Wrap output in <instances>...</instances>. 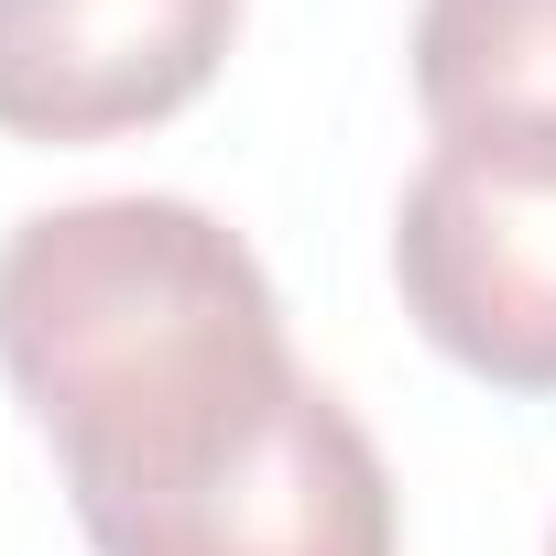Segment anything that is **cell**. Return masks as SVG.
<instances>
[{
  "label": "cell",
  "mask_w": 556,
  "mask_h": 556,
  "mask_svg": "<svg viewBox=\"0 0 556 556\" xmlns=\"http://www.w3.org/2000/svg\"><path fill=\"white\" fill-rule=\"evenodd\" d=\"M0 371L55 437L77 534L218 469L306 371L262 262L186 197H77L0 240Z\"/></svg>",
  "instance_id": "cell-1"
},
{
  "label": "cell",
  "mask_w": 556,
  "mask_h": 556,
  "mask_svg": "<svg viewBox=\"0 0 556 556\" xmlns=\"http://www.w3.org/2000/svg\"><path fill=\"white\" fill-rule=\"evenodd\" d=\"M404 317L491 393H556V131H437L393 218Z\"/></svg>",
  "instance_id": "cell-2"
},
{
  "label": "cell",
  "mask_w": 556,
  "mask_h": 556,
  "mask_svg": "<svg viewBox=\"0 0 556 556\" xmlns=\"http://www.w3.org/2000/svg\"><path fill=\"white\" fill-rule=\"evenodd\" d=\"M99 556H404V502L371 426L306 371L218 469L88 523Z\"/></svg>",
  "instance_id": "cell-3"
},
{
  "label": "cell",
  "mask_w": 556,
  "mask_h": 556,
  "mask_svg": "<svg viewBox=\"0 0 556 556\" xmlns=\"http://www.w3.org/2000/svg\"><path fill=\"white\" fill-rule=\"evenodd\" d=\"M240 0H0V131L121 142L207 99Z\"/></svg>",
  "instance_id": "cell-4"
},
{
  "label": "cell",
  "mask_w": 556,
  "mask_h": 556,
  "mask_svg": "<svg viewBox=\"0 0 556 556\" xmlns=\"http://www.w3.org/2000/svg\"><path fill=\"white\" fill-rule=\"evenodd\" d=\"M415 99L437 131H556V0H426Z\"/></svg>",
  "instance_id": "cell-5"
},
{
  "label": "cell",
  "mask_w": 556,
  "mask_h": 556,
  "mask_svg": "<svg viewBox=\"0 0 556 556\" xmlns=\"http://www.w3.org/2000/svg\"><path fill=\"white\" fill-rule=\"evenodd\" d=\"M545 556H556V534H545Z\"/></svg>",
  "instance_id": "cell-6"
}]
</instances>
